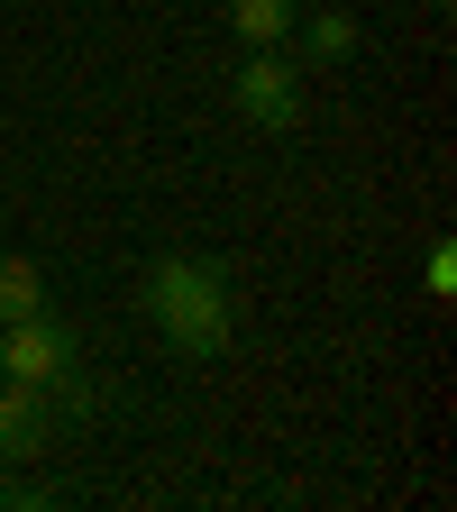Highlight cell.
<instances>
[{"label": "cell", "instance_id": "cell-4", "mask_svg": "<svg viewBox=\"0 0 457 512\" xmlns=\"http://www.w3.org/2000/svg\"><path fill=\"white\" fill-rule=\"evenodd\" d=\"M46 439H55V403L37 394V384H10V375H0V467H28Z\"/></svg>", "mask_w": 457, "mask_h": 512}, {"label": "cell", "instance_id": "cell-9", "mask_svg": "<svg viewBox=\"0 0 457 512\" xmlns=\"http://www.w3.org/2000/svg\"><path fill=\"white\" fill-rule=\"evenodd\" d=\"M421 10H457V0H421Z\"/></svg>", "mask_w": 457, "mask_h": 512}, {"label": "cell", "instance_id": "cell-1", "mask_svg": "<svg viewBox=\"0 0 457 512\" xmlns=\"http://www.w3.org/2000/svg\"><path fill=\"white\" fill-rule=\"evenodd\" d=\"M138 302L156 320V339L174 357H192V366H211V357L238 348V284H229V266H211V256L165 247L147 266V284H138Z\"/></svg>", "mask_w": 457, "mask_h": 512}, {"label": "cell", "instance_id": "cell-8", "mask_svg": "<svg viewBox=\"0 0 457 512\" xmlns=\"http://www.w3.org/2000/svg\"><path fill=\"white\" fill-rule=\"evenodd\" d=\"M421 293H430V302H448V293H457V247H448V238L421 256Z\"/></svg>", "mask_w": 457, "mask_h": 512}, {"label": "cell", "instance_id": "cell-2", "mask_svg": "<svg viewBox=\"0 0 457 512\" xmlns=\"http://www.w3.org/2000/svg\"><path fill=\"white\" fill-rule=\"evenodd\" d=\"M229 101H238V119H247V128H266V138H293V128H302V64H293L284 46H247Z\"/></svg>", "mask_w": 457, "mask_h": 512}, {"label": "cell", "instance_id": "cell-6", "mask_svg": "<svg viewBox=\"0 0 457 512\" xmlns=\"http://www.w3.org/2000/svg\"><path fill=\"white\" fill-rule=\"evenodd\" d=\"M28 311H55L46 266H37V256H19V247H0V320H28Z\"/></svg>", "mask_w": 457, "mask_h": 512}, {"label": "cell", "instance_id": "cell-7", "mask_svg": "<svg viewBox=\"0 0 457 512\" xmlns=\"http://www.w3.org/2000/svg\"><path fill=\"white\" fill-rule=\"evenodd\" d=\"M293 19H302V0H229L238 46H284V37H293Z\"/></svg>", "mask_w": 457, "mask_h": 512}, {"label": "cell", "instance_id": "cell-5", "mask_svg": "<svg viewBox=\"0 0 457 512\" xmlns=\"http://www.w3.org/2000/svg\"><path fill=\"white\" fill-rule=\"evenodd\" d=\"M284 46H293V64H320V74H330V64H348L366 37H357V19H348V10H302Z\"/></svg>", "mask_w": 457, "mask_h": 512}, {"label": "cell", "instance_id": "cell-3", "mask_svg": "<svg viewBox=\"0 0 457 512\" xmlns=\"http://www.w3.org/2000/svg\"><path fill=\"white\" fill-rule=\"evenodd\" d=\"M74 366H83V339L64 330L55 311H28V320H0V375H10V384H37V394H46V384H64Z\"/></svg>", "mask_w": 457, "mask_h": 512}]
</instances>
